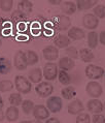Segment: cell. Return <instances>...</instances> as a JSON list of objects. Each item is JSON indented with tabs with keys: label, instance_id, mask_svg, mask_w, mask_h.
I'll return each mask as SVG.
<instances>
[{
	"label": "cell",
	"instance_id": "cell-43",
	"mask_svg": "<svg viewBox=\"0 0 105 123\" xmlns=\"http://www.w3.org/2000/svg\"><path fill=\"white\" fill-rule=\"evenodd\" d=\"M20 123H33V121H27V120H24V121H21Z\"/></svg>",
	"mask_w": 105,
	"mask_h": 123
},
{
	"label": "cell",
	"instance_id": "cell-28",
	"mask_svg": "<svg viewBox=\"0 0 105 123\" xmlns=\"http://www.w3.org/2000/svg\"><path fill=\"white\" fill-rule=\"evenodd\" d=\"M58 80L62 85L65 86H69L71 83V77L67 71L64 70H59V74H58Z\"/></svg>",
	"mask_w": 105,
	"mask_h": 123
},
{
	"label": "cell",
	"instance_id": "cell-41",
	"mask_svg": "<svg viewBox=\"0 0 105 123\" xmlns=\"http://www.w3.org/2000/svg\"><path fill=\"white\" fill-rule=\"evenodd\" d=\"M19 30H20V31H24V30H26V25H25V23L19 24Z\"/></svg>",
	"mask_w": 105,
	"mask_h": 123
},
{
	"label": "cell",
	"instance_id": "cell-36",
	"mask_svg": "<svg viewBox=\"0 0 105 123\" xmlns=\"http://www.w3.org/2000/svg\"><path fill=\"white\" fill-rule=\"evenodd\" d=\"M93 123H105V117L102 114H97L92 117Z\"/></svg>",
	"mask_w": 105,
	"mask_h": 123
},
{
	"label": "cell",
	"instance_id": "cell-1",
	"mask_svg": "<svg viewBox=\"0 0 105 123\" xmlns=\"http://www.w3.org/2000/svg\"><path fill=\"white\" fill-rule=\"evenodd\" d=\"M13 84L16 89L21 94H28L32 90V83L29 81L28 78L24 76H16Z\"/></svg>",
	"mask_w": 105,
	"mask_h": 123
},
{
	"label": "cell",
	"instance_id": "cell-46",
	"mask_svg": "<svg viewBox=\"0 0 105 123\" xmlns=\"http://www.w3.org/2000/svg\"><path fill=\"white\" fill-rule=\"evenodd\" d=\"M104 78H105V74H104Z\"/></svg>",
	"mask_w": 105,
	"mask_h": 123
},
{
	"label": "cell",
	"instance_id": "cell-13",
	"mask_svg": "<svg viewBox=\"0 0 105 123\" xmlns=\"http://www.w3.org/2000/svg\"><path fill=\"white\" fill-rule=\"evenodd\" d=\"M87 109L90 113L94 115L101 114L104 110V105L103 102L99 99H90L87 104Z\"/></svg>",
	"mask_w": 105,
	"mask_h": 123
},
{
	"label": "cell",
	"instance_id": "cell-37",
	"mask_svg": "<svg viewBox=\"0 0 105 123\" xmlns=\"http://www.w3.org/2000/svg\"><path fill=\"white\" fill-rule=\"evenodd\" d=\"M99 43L101 45L105 46V30H102V31L99 33Z\"/></svg>",
	"mask_w": 105,
	"mask_h": 123
},
{
	"label": "cell",
	"instance_id": "cell-2",
	"mask_svg": "<svg viewBox=\"0 0 105 123\" xmlns=\"http://www.w3.org/2000/svg\"><path fill=\"white\" fill-rule=\"evenodd\" d=\"M84 74L88 79L92 81H96L102 78L105 74V70L99 65H95V64H89L87 65L86 69H84Z\"/></svg>",
	"mask_w": 105,
	"mask_h": 123
},
{
	"label": "cell",
	"instance_id": "cell-35",
	"mask_svg": "<svg viewBox=\"0 0 105 123\" xmlns=\"http://www.w3.org/2000/svg\"><path fill=\"white\" fill-rule=\"evenodd\" d=\"M91 120H92V118H91L90 114H88V113H82V114L77 115L75 123H91Z\"/></svg>",
	"mask_w": 105,
	"mask_h": 123
},
{
	"label": "cell",
	"instance_id": "cell-6",
	"mask_svg": "<svg viewBox=\"0 0 105 123\" xmlns=\"http://www.w3.org/2000/svg\"><path fill=\"white\" fill-rule=\"evenodd\" d=\"M13 65L18 70H25L29 66L25 52H23V51L16 52L15 56H13Z\"/></svg>",
	"mask_w": 105,
	"mask_h": 123
},
{
	"label": "cell",
	"instance_id": "cell-31",
	"mask_svg": "<svg viewBox=\"0 0 105 123\" xmlns=\"http://www.w3.org/2000/svg\"><path fill=\"white\" fill-rule=\"evenodd\" d=\"M15 84L11 80H1L0 81V92H9L13 89Z\"/></svg>",
	"mask_w": 105,
	"mask_h": 123
},
{
	"label": "cell",
	"instance_id": "cell-23",
	"mask_svg": "<svg viewBox=\"0 0 105 123\" xmlns=\"http://www.w3.org/2000/svg\"><path fill=\"white\" fill-rule=\"evenodd\" d=\"M12 64L6 57H0V74H7L11 70Z\"/></svg>",
	"mask_w": 105,
	"mask_h": 123
},
{
	"label": "cell",
	"instance_id": "cell-5",
	"mask_svg": "<svg viewBox=\"0 0 105 123\" xmlns=\"http://www.w3.org/2000/svg\"><path fill=\"white\" fill-rule=\"evenodd\" d=\"M35 91L38 96L42 97V98H45V97H50L54 92V86L50 82H41V83L37 84L36 87H35Z\"/></svg>",
	"mask_w": 105,
	"mask_h": 123
},
{
	"label": "cell",
	"instance_id": "cell-38",
	"mask_svg": "<svg viewBox=\"0 0 105 123\" xmlns=\"http://www.w3.org/2000/svg\"><path fill=\"white\" fill-rule=\"evenodd\" d=\"M44 123H61V121L59 120L58 118H49L47 120H45V122Z\"/></svg>",
	"mask_w": 105,
	"mask_h": 123
},
{
	"label": "cell",
	"instance_id": "cell-40",
	"mask_svg": "<svg viewBox=\"0 0 105 123\" xmlns=\"http://www.w3.org/2000/svg\"><path fill=\"white\" fill-rule=\"evenodd\" d=\"M5 119V115L4 112H3V109H0V122H2Z\"/></svg>",
	"mask_w": 105,
	"mask_h": 123
},
{
	"label": "cell",
	"instance_id": "cell-11",
	"mask_svg": "<svg viewBox=\"0 0 105 123\" xmlns=\"http://www.w3.org/2000/svg\"><path fill=\"white\" fill-rule=\"evenodd\" d=\"M32 114L35 120H47L50 118V111L43 105H36Z\"/></svg>",
	"mask_w": 105,
	"mask_h": 123
},
{
	"label": "cell",
	"instance_id": "cell-33",
	"mask_svg": "<svg viewBox=\"0 0 105 123\" xmlns=\"http://www.w3.org/2000/svg\"><path fill=\"white\" fill-rule=\"evenodd\" d=\"M94 15L98 19H104L105 18V5L103 4H97L94 7Z\"/></svg>",
	"mask_w": 105,
	"mask_h": 123
},
{
	"label": "cell",
	"instance_id": "cell-30",
	"mask_svg": "<svg viewBox=\"0 0 105 123\" xmlns=\"http://www.w3.org/2000/svg\"><path fill=\"white\" fill-rule=\"evenodd\" d=\"M27 60H28V65H35V64L39 61L38 54L32 50H29L26 52Z\"/></svg>",
	"mask_w": 105,
	"mask_h": 123
},
{
	"label": "cell",
	"instance_id": "cell-3",
	"mask_svg": "<svg viewBox=\"0 0 105 123\" xmlns=\"http://www.w3.org/2000/svg\"><path fill=\"white\" fill-rule=\"evenodd\" d=\"M59 67L55 62H46L43 66V78L46 81H55L58 79Z\"/></svg>",
	"mask_w": 105,
	"mask_h": 123
},
{
	"label": "cell",
	"instance_id": "cell-27",
	"mask_svg": "<svg viewBox=\"0 0 105 123\" xmlns=\"http://www.w3.org/2000/svg\"><path fill=\"white\" fill-rule=\"evenodd\" d=\"M8 101H9V104H11V105L18 108L19 105H22V104H23L24 100H23L22 94L18 92V93H11V95H9Z\"/></svg>",
	"mask_w": 105,
	"mask_h": 123
},
{
	"label": "cell",
	"instance_id": "cell-32",
	"mask_svg": "<svg viewBox=\"0 0 105 123\" xmlns=\"http://www.w3.org/2000/svg\"><path fill=\"white\" fill-rule=\"evenodd\" d=\"M13 7V0H0V9L2 12H11Z\"/></svg>",
	"mask_w": 105,
	"mask_h": 123
},
{
	"label": "cell",
	"instance_id": "cell-4",
	"mask_svg": "<svg viewBox=\"0 0 105 123\" xmlns=\"http://www.w3.org/2000/svg\"><path fill=\"white\" fill-rule=\"evenodd\" d=\"M86 92L92 99H98L103 93V88L96 81H90L86 86Z\"/></svg>",
	"mask_w": 105,
	"mask_h": 123
},
{
	"label": "cell",
	"instance_id": "cell-10",
	"mask_svg": "<svg viewBox=\"0 0 105 123\" xmlns=\"http://www.w3.org/2000/svg\"><path fill=\"white\" fill-rule=\"evenodd\" d=\"M42 55L45 60L49 62H54L59 58V50L58 48L55 46H46L45 48L42 49Z\"/></svg>",
	"mask_w": 105,
	"mask_h": 123
},
{
	"label": "cell",
	"instance_id": "cell-39",
	"mask_svg": "<svg viewBox=\"0 0 105 123\" xmlns=\"http://www.w3.org/2000/svg\"><path fill=\"white\" fill-rule=\"evenodd\" d=\"M47 2L52 5H61L62 4V0H49Z\"/></svg>",
	"mask_w": 105,
	"mask_h": 123
},
{
	"label": "cell",
	"instance_id": "cell-17",
	"mask_svg": "<svg viewBox=\"0 0 105 123\" xmlns=\"http://www.w3.org/2000/svg\"><path fill=\"white\" fill-rule=\"evenodd\" d=\"M68 37L73 40H80L86 37V32L84 30L79 28V27H71L68 30Z\"/></svg>",
	"mask_w": 105,
	"mask_h": 123
},
{
	"label": "cell",
	"instance_id": "cell-18",
	"mask_svg": "<svg viewBox=\"0 0 105 123\" xmlns=\"http://www.w3.org/2000/svg\"><path fill=\"white\" fill-rule=\"evenodd\" d=\"M20 117V111L17 107H8L5 111V119L8 122H15Z\"/></svg>",
	"mask_w": 105,
	"mask_h": 123
},
{
	"label": "cell",
	"instance_id": "cell-21",
	"mask_svg": "<svg viewBox=\"0 0 105 123\" xmlns=\"http://www.w3.org/2000/svg\"><path fill=\"white\" fill-rule=\"evenodd\" d=\"M96 0H77L76 1V7L78 11H87L92 7H95L97 4Z\"/></svg>",
	"mask_w": 105,
	"mask_h": 123
},
{
	"label": "cell",
	"instance_id": "cell-20",
	"mask_svg": "<svg viewBox=\"0 0 105 123\" xmlns=\"http://www.w3.org/2000/svg\"><path fill=\"white\" fill-rule=\"evenodd\" d=\"M79 58L83 62L86 63H90L92 62L95 58L94 53L92 52L91 49H87V48H83V49L79 50Z\"/></svg>",
	"mask_w": 105,
	"mask_h": 123
},
{
	"label": "cell",
	"instance_id": "cell-26",
	"mask_svg": "<svg viewBox=\"0 0 105 123\" xmlns=\"http://www.w3.org/2000/svg\"><path fill=\"white\" fill-rule=\"evenodd\" d=\"M18 9L19 11L23 12L26 15H29V13L32 12L33 9V3L31 1H28V0H23V1H20L18 3Z\"/></svg>",
	"mask_w": 105,
	"mask_h": 123
},
{
	"label": "cell",
	"instance_id": "cell-34",
	"mask_svg": "<svg viewBox=\"0 0 105 123\" xmlns=\"http://www.w3.org/2000/svg\"><path fill=\"white\" fill-rule=\"evenodd\" d=\"M65 53H66L67 57L71 58V59H77L79 56V52L77 51V49L75 47H72V46H70V47L67 48V49H65Z\"/></svg>",
	"mask_w": 105,
	"mask_h": 123
},
{
	"label": "cell",
	"instance_id": "cell-16",
	"mask_svg": "<svg viewBox=\"0 0 105 123\" xmlns=\"http://www.w3.org/2000/svg\"><path fill=\"white\" fill-rule=\"evenodd\" d=\"M42 78H43V71L40 68L36 67V68H32L28 74V79L31 83L34 84H39L42 82Z\"/></svg>",
	"mask_w": 105,
	"mask_h": 123
},
{
	"label": "cell",
	"instance_id": "cell-14",
	"mask_svg": "<svg viewBox=\"0 0 105 123\" xmlns=\"http://www.w3.org/2000/svg\"><path fill=\"white\" fill-rule=\"evenodd\" d=\"M74 66H75V62L73 59H71L69 57H62L60 58L59 62H58V67L60 68V70H64V71H70L72 70Z\"/></svg>",
	"mask_w": 105,
	"mask_h": 123
},
{
	"label": "cell",
	"instance_id": "cell-19",
	"mask_svg": "<svg viewBox=\"0 0 105 123\" xmlns=\"http://www.w3.org/2000/svg\"><path fill=\"white\" fill-rule=\"evenodd\" d=\"M61 6V9H62V12L65 13V16H71L73 15L74 12H76V3H74L72 1H64L62 4L60 5Z\"/></svg>",
	"mask_w": 105,
	"mask_h": 123
},
{
	"label": "cell",
	"instance_id": "cell-8",
	"mask_svg": "<svg viewBox=\"0 0 105 123\" xmlns=\"http://www.w3.org/2000/svg\"><path fill=\"white\" fill-rule=\"evenodd\" d=\"M71 26V20L68 16L59 15L55 18V27L59 31H66L69 30Z\"/></svg>",
	"mask_w": 105,
	"mask_h": 123
},
{
	"label": "cell",
	"instance_id": "cell-44",
	"mask_svg": "<svg viewBox=\"0 0 105 123\" xmlns=\"http://www.w3.org/2000/svg\"><path fill=\"white\" fill-rule=\"evenodd\" d=\"M2 46V39H1V37H0V47Z\"/></svg>",
	"mask_w": 105,
	"mask_h": 123
},
{
	"label": "cell",
	"instance_id": "cell-9",
	"mask_svg": "<svg viewBox=\"0 0 105 123\" xmlns=\"http://www.w3.org/2000/svg\"><path fill=\"white\" fill-rule=\"evenodd\" d=\"M83 25L87 29L94 31L98 27V25H99V19L94 13H86L83 17Z\"/></svg>",
	"mask_w": 105,
	"mask_h": 123
},
{
	"label": "cell",
	"instance_id": "cell-12",
	"mask_svg": "<svg viewBox=\"0 0 105 123\" xmlns=\"http://www.w3.org/2000/svg\"><path fill=\"white\" fill-rule=\"evenodd\" d=\"M83 111H84V105L80 99H74L70 101L69 105H67V112L70 115H79L83 113Z\"/></svg>",
	"mask_w": 105,
	"mask_h": 123
},
{
	"label": "cell",
	"instance_id": "cell-15",
	"mask_svg": "<svg viewBox=\"0 0 105 123\" xmlns=\"http://www.w3.org/2000/svg\"><path fill=\"white\" fill-rule=\"evenodd\" d=\"M54 45L58 49H67L68 47H70V38L68 35L59 34L54 39Z\"/></svg>",
	"mask_w": 105,
	"mask_h": 123
},
{
	"label": "cell",
	"instance_id": "cell-42",
	"mask_svg": "<svg viewBox=\"0 0 105 123\" xmlns=\"http://www.w3.org/2000/svg\"><path fill=\"white\" fill-rule=\"evenodd\" d=\"M3 107H4V101H3V98L0 95V109H3Z\"/></svg>",
	"mask_w": 105,
	"mask_h": 123
},
{
	"label": "cell",
	"instance_id": "cell-29",
	"mask_svg": "<svg viewBox=\"0 0 105 123\" xmlns=\"http://www.w3.org/2000/svg\"><path fill=\"white\" fill-rule=\"evenodd\" d=\"M21 107H22V111L24 112V114L29 115V114H31V113H33V110H34L35 105H34V102H33L32 100L25 99L23 101V104H22Z\"/></svg>",
	"mask_w": 105,
	"mask_h": 123
},
{
	"label": "cell",
	"instance_id": "cell-45",
	"mask_svg": "<svg viewBox=\"0 0 105 123\" xmlns=\"http://www.w3.org/2000/svg\"><path fill=\"white\" fill-rule=\"evenodd\" d=\"M103 105H104V110H105V101H104V104H103Z\"/></svg>",
	"mask_w": 105,
	"mask_h": 123
},
{
	"label": "cell",
	"instance_id": "cell-25",
	"mask_svg": "<svg viewBox=\"0 0 105 123\" xmlns=\"http://www.w3.org/2000/svg\"><path fill=\"white\" fill-rule=\"evenodd\" d=\"M27 19H28V15L24 13L23 12L19 11V9L13 11L12 13H11V21H12V23H15V24L25 23L27 21Z\"/></svg>",
	"mask_w": 105,
	"mask_h": 123
},
{
	"label": "cell",
	"instance_id": "cell-7",
	"mask_svg": "<svg viewBox=\"0 0 105 123\" xmlns=\"http://www.w3.org/2000/svg\"><path fill=\"white\" fill-rule=\"evenodd\" d=\"M46 108L52 113H58L62 110L63 101L60 96H50L46 99Z\"/></svg>",
	"mask_w": 105,
	"mask_h": 123
},
{
	"label": "cell",
	"instance_id": "cell-22",
	"mask_svg": "<svg viewBox=\"0 0 105 123\" xmlns=\"http://www.w3.org/2000/svg\"><path fill=\"white\" fill-rule=\"evenodd\" d=\"M87 40H88V46H89L91 50L96 49L98 43H99V34L96 31H90L88 33Z\"/></svg>",
	"mask_w": 105,
	"mask_h": 123
},
{
	"label": "cell",
	"instance_id": "cell-24",
	"mask_svg": "<svg viewBox=\"0 0 105 123\" xmlns=\"http://www.w3.org/2000/svg\"><path fill=\"white\" fill-rule=\"evenodd\" d=\"M61 95L64 99H67V100H71L73 99L74 97L76 96V90L73 86H66L64 87L62 90H61Z\"/></svg>",
	"mask_w": 105,
	"mask_h": 123
}]
</instances>
